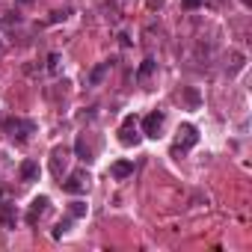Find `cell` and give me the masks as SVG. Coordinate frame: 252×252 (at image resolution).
<instances>
[{
	"mask_svg": "<svg viewBox=\"0 0 252 252\" xmlns=\"http://www.w3.org/2000/svg\"><path fill=\"white\" fill-rule=\"evenodd\" d=\"M0 222H3L6 228H15V222H18V211H15V205L0 202Z\"/></svg>",
	"mask_w": 252,
	"mask_h": 252,
	"instance_id": "obj_7",
	"label": "cell"
},
{
	"mask_svg": "<svg viewBox=\"0 0 252 252\" xmlns=\"http://www.w3.org/2000/svg\"><path fill=\"white\" fill-rule=\"evenodd\" d=\"M110 175L119 178V181H125L128 175H134V163H131V160H119V163L110 166Z\"/></svg>",
	"mask_w": 252,
	"mask_h": 252,
	"instance_id": "obj_8",
	"label": "cell"
},
{
	"mask_svg": "<svg viewBox=\"0 0 252 252\" xmlns=\"http://www.w3.org/2000/svg\"><path fill=\"white\" fill-rule=\"evenodd\" d=\"M184 6L187 9H196V6H202V0H184Z\"/></svg>",
	"mask_w": 252,
	"mask_h": 252,
	"instance_id": "obj_16",
	"label": "cell"
},
{
	"mask_svg": "<svg viewBox=\"0 0 252 252\" xmlns=\"http://www.w3.org/2000/svg\"><path fill=\"white\" fill-rule=\"evenodd\" d=\"M21 3H30V0H21Z\"/></svg>",
	"mask_w": 252,
	"mask_h": 252,
	"instance_id": "obj_18",
	"label": "cell"
},
{
	"mask_svg": "<svg viewBox=\"0 0 252 252\" xmlns=\"http://www.w3.org/2000/svg\"><path fill=\"white\" fill-rule=\"evenodd\" d=\"M86 181H89V175L74 172L68 181H63V190H65V193H83V190H86Z\"/></svg>",
	"mask_w": 252,
	"mask_h": 252,
	"instance_id": "obj_6",
	"label": "cell"
},
{
	"mask_svg": "<svg viewBox=\"0 0 252 252\" xmlns=\"http://www.w3.org/2000/svg\"><path fill=\"white\" fill-rule=\"evenodd\" d=\"M107 71H110V63L95 65V68H92V74H89V83H92V86H98V83L104 80V74H107Z\"/></svg>",
	"mask_w": 252,
	"mask_h": 252,
	"instance_id": "obj_10",
	"label": "cell"
},
{
	"mask_svg": "<svg viewBox=\"0 0 252 252\" xmlns=\"http://www.w3.org/2000/svg\"><path fill=\"white\" fill-rule=\"evenodd\" d=\"M21 178L24 181H36L39 178V163L36 160H24L21 163Z\"/></svg>",
	"mask_w": 252,
	"mask_h": 252,
	"instance_id": "obj_9",
	"label": "cell"
},
{
	"mask_svg": "<svg viewBox=\"0 0 252 252\" xmlns=\"http://www.w3.org/2000/svg\"><path fill=\"white\" fill-rule=\"evenodd\" d=\"M155 71V60L149 57V60H143V65H140V77H149Z\"/></svg>",
	"mask_w": 252,
	"mask_h": 252,
	"instance_id": "obj_13",
	"label": "cell"
},
{
	"mask_svg": "<svg viewBox=\"0 0 252 252\" xmlns=\"http://www.w3.org/2000/svg\"><path fill=\"white\" fill-rule=\"evenodd\" d=\"M160 128H163V113L152 110V113L143 119V134H146V137H160Z\"/></svg>",
	"mask_w": 252,
	"mask_h": 252,
	"instance_id": "obj_4",
	"label": "cell"
},
{
	"mask_svg": "<svg viewBox=\"0 0 252 252\" xmlns=\"http://www.w3.org/2000/svg\"><path fill=\"white\" fill-rule=\"evenodd\" d=\"M243 3H246V6H252V0H243Z\"/></svg>",
	"mask_w": 252,
	"mask_h": 252,
	"instance_id": "obj_17",
	"label": "cell"
},
{
	"mask_svg": "<svg viewBox=\"0 0 252 252\" xmlns=\"http://www.w3.org/2000/svg\"><path fill=\"white\" fill-rule=\"evenodd\" d=\"M83 214H86V205L83 202H71V220L74 217H83Z\"/></svg>",
	"mask_w": 252,
	"mask_h": 252,
	"instance_id": "obj_14",
	"label": "cell"
},
{
	"mask_svg": "<svg viewBox=\"0 0 252 252\" xmlns=\"http://www.w3.org/2000/svg\"><path fill=\"white\" fill-rule=\"evenodd\" d=\"M119 140H122V146H137V143H140V131H137V119H134V116H128V119L122 122Z\"/></svg>",
	"mask_w": 252,
	"mask_h": 252,
	"instance_id": "obj_2",
	"label": "cell"
},
{
	"mask_svg": "<svg viewBox=\"0 0 252 252\" xmlns=\"http://www.w3.org/2000/svg\"><path fill=\"white\" fill-rule=\"evenodd\" d=\"M48 208H51V199H48V196H36V199L30 202V211H27V222H30V225H36V222H39V217H42Z\"/></svg>",
	"mask_w": 252,
	"mask_h": 252,
	"instance_id": "obj_5",
	"label": "cell"
},
{
	"mask_svg": "<svg viewBox=\"0 0 252 252\" xmlns=\"http://www.w3.org/2000/svg\"><path fill=\"white\" fill-rule=\"evenodd\" d=\"M199 143V131L193 128V125H181V131H178V143H175V152H187Z\"/></svg>",
	"mask_w": 252,
	"mask_h": 252,
	"instance_id": "obj_3",
	"label": "cell"
},
{
	"mask_svg": "<svg viewBox=\"0 0 252 252\" xmlns=\"http://www.w3.org/2000/svg\"><path fill=\"white\" fill-rule=\"evenodd\" d=\"M74 149H77V155H80L83 160H89V158H92V149L86 146V137H77V143H74Z\"/></svg>",
	"mask_w": 252,
	"mask_h": 252,
	"instance_id": "obj_11",
	"label": "cell"
},
{
	"mask_svg": "<svg viewBox=\"0 0 252 252\" xmlns=\"http://www.w3.org/2000/svg\"><path fill=\"white\" fill-rule=\"evenodd\" d=\"M68 225H71V217H65V220H60V222H57V228H54V237H63V234L68 231Z\"/></svg>",
	"mask_w": 252,
	"mask_h": 252,
	"instance_id": "obj_12",
	"label": "cell"
},
{
	"mask_svg": "<svg viewBox=\"0 0 252 252\" xmlns=\"http://www.w3.org/2000/svg\"><path fill=\"white\" fill-rule=\"evenodd\" d=\"M48 65H51V71H57L60 68V54H51L48 57Z\"/></svg>",
	"mask_w": 252,
	"mask_h": 252,
	"instance_id": "obj_15",
	"label": "cell"
},
{
	"mask_svg": "<svg viewBox=\"0 0 252 252\" xmlns=\"http://www.w3.org/2000/svg\"><path fill=\"white\" fill-rule=\"evenodd\" d=\"M3 131L12 137V140H18V143H24L30 134H36V122H30V119H6V125H3Z\"/></svg>",
	"mask_w": 252,
	"mask_h": 252,
	"instance_id": "obj_1",
	"label": "cell"
}]
</instances>
